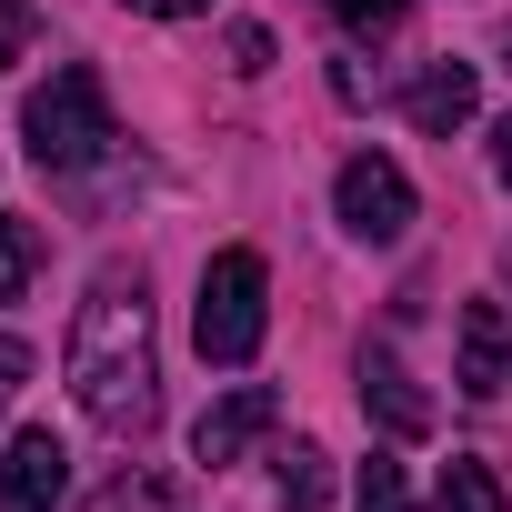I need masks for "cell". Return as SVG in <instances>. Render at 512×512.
Segmentation results:
<instances>
[{
    "label": "cell",
    "mask_w": 512,
    "mask_h": 512,
    "mask_svg": "<svg viewBox=\"0 0 512 512\" xmlns=\"http://www.w3.org/2000/svg\"><path fill=\"white\" fill-rule=\"evenodd\" d=\"M472 111H482V81H472V61H422V71H412V91H402V121H412L422 141H452Z\"/></svg>",
    "instance_id": "8"
},
{
    "label": "cell",
    "mask_w": 512,
    "mask_h": 512,
    "mask_svg": "<svg viewBox=\"0 0 512 512\" xmlns=\"http://www.w3.org/2000/svg\"><path fill=\"white\" fill-rule=\"evenodd\" d=\"M502 71H512V31H502Z\"/></svg>",
    "instance_id": "22"
},
{
    "label": "cell",
    "mask_w": 512,
    "mask_h": 512,
    "mask_svg": "<svg viewBox=\"0 0 512 512\" xmlns=\"http://www.w3.org/2000/svg\"><path fill=\"white\" fill-rule=\"evenodd\" d=\"M272 492H282V512H322V502H332V452H322V442H292V452L272 462Z\"/></svg>",
    "instance_id": "10"
},
{
    "label": "cell",
    "mask_w": 512,
    "mask_h": 512,
    "mask_svg": "<svg viewBox=\"0 0 512 512\" xmlns=\"http://www.w3.org/2000/svg\"><path fill=\"white\" fill-rule=\"evenodd\" d=\"M31 41H41V11H31V0H0V71L31 61Z\"/></svg>",
    "instance_id": "16"
},
{
    "label": "cell",
    "mask_w": 512,
    "mask_h": 512,
    "mask_svg": "<svg viewBox=\"0 0 512 512\" xmlns=\"http://www.w3.org/2000/svg\"><path fill=\"white\" fill-rule=\"evenodd\" d=\"M21 141H31L41 171H91V161L121 141V131H111V91H101V71L61 61V71L21 101Z\"/></svg>",
    "instance_id": "2"
},
{
    "label": "cell",
    "mask_w": 512,
    "mask_h": 512,
    "mask_svg": "<svg viewBox=\"0 0 512 512\" xmlns=\"http://www.w3.org/2000/svg\"><path fill=\"white\" fill-rule=\"evenodd\" d=\"M502 282H512V241H502Z\"/></svg>",
    "instance_id": "21"
},
{
    "label": "cell",
    "mask_w": 512,
    "mask_h": 512,
    "mask_svg": "<svg viewBox=\"0 0 512 512\" xmlns=\"http://www.w3.org/2000/svg\"><path fill=\"white\" fill-rule=\"evenodd\" d=\"M61 492H71V452L51 432L0 442V512H61Z\"/></svg>",
    "instance_id": "7"
},
{
    "label": "cell",
    "mask_w": 512,
    "mask_h": 512,
    "mask_svg": "<svg viewBox=\"0 0 512 512\" xmlns=\"http://www.w3.org/2000/svg\"><path fill=\"white\" fill-rule=\"evenodd\" d=\"M231 71H272V31L241 21V31H231Z\"/></svg>",
    "instance_id": "17"
},
{
    "label": "cell",
    "mask_w": 512,
    "mask_h": 512,
    "mask_svg": "<svg viewBox=\"0 0 512 512\" xmlns=\"http://www.w3.org/2000/svg\"><path fill=\"white\" fill-rule=\"evenodd\" d=\"M81 512H181V502H171V482H161V472H111Z\"/></svg>",
    "instance_id": "13"
},
{
    "label": "cell",
    "mask_w": 512,
    "mask_h": 512,
    "mask_svg": "<svg viewBox=\"0 0 512 512\" xmlns=\"http://www.w3.org/2000/svg\"><path fill=\"white\" fill-rule=\"evenodd\" d=\"M121 11H141V21H191V11H211V0H121Z\"/></svg>",
    "instance_id": "18"
},
{
    "label": "cell",
    "mask_w": 512,
    "mask_h": 512,
    "mask_svg": "<svg viewBox=\"0 0 512 512\" xmlns=\"http://www.w3.org/2000/svg\"><path fill=\"white\" fill-rule=\"evenodd\" d=\"M332 11H342V31H352V41H382V31H402L412 0H332Z\"/></svg>",
    "instance_id": "15"
},
{
    "label": "cell",
    "mask_w": 512,
    "mask_h": 512,
    "mask_svg": "<svg viewBox=\"0 0 512 512\" xmlns=\"http://www.w3.org/2000/svg\"><path fill=\"white\" fill-rule=\"evenodd\" d=\"M332 211H342V231L352 241H402L412 231V181H402V161H382V151H352L342 161V181H332Z\"/></svg>",
    "instance_id": "4"
},
{
    "label": "cell",
    "mask_w": 512,
    "mask_h": 512,
    "mask_svg": "<svg viewBox=\"0 0 512 512\" xmlns=\"http://www.w3.org/2000/svg\"><path fill=\"white\" fill-rule=\"evenodd\" d=\"M352 382H362V412H372L392 442H422V432H432V392L402 372V352H392V342H362Z\"/></svg>",
    "instance_id": "5"
},
{
    "label": "cell",
    "mask_w": 512,
    "mask_h": 512,
    "mask_svg": "<svg viewBox=\"0 0 512 512\" xmlns=\"http://www.w3.org/2000/svg\"><path fill=\"white\" fill-rule=\"evenodd\" d=\"M492 171H502V181H512V121H502V131H492Z\"/></svg>",
    "instance_id": "20"
},
{
    "label": "cell",
    "mask_w": 512,
    "mask_h": 512,
    "mask_svg": "<svg viewBox=\"0 0 512 512\" xmlns=\"http://www.w3.org/2000/svg\"><path fill=\"white\" fill-rule=\"evenodd\" d=\"M442 512H512V502H502L492 462H462V452H452V462H442Z\"/></svg>",
    "instance_id": "12"
},
{
    "label": "cell",
    "mask_w": 512,
    "mask_h": 512,
    "mask_svg": "<svg viewBox=\"0 0 512 512\" xmlns=\"http://www.w3.org/2000/svg\"><path fill=\"white\" fill-rule=\"evenodd\" d=\"M272 422H282V392H272V382H241V392H221V402L191 422V462H211V472H221V462H241L251 442H262Z\"/></svg>",
    "instance_id": "6"
},
{
    "label": "cell",
    "mask_w": 512,
    "mask_h": 512,
    "mask_svg": "<svg viewBox=\"0 0 512 512\" xmlns=\"http://www.w3.org/2000/svg\"><path fill=\"white\" fill-rule=\"evenodd\" d=\"M462 392L472 402L512 392V312L502 302H462Z\"/></svg>",
    "instance_id": "9"
},
{
    "label": "cell",
    "mask_w": 512,
    "mask_h": 512,
    "mask_svg": "<svg viewBox=\"0 0 512 512\" xmlns=\"http://www.w3.org/2000/svg\"><path fill=\"white\" fill-rule=\"evenodd\" d=\"M21 372H31V352H21V342H11V332H0V392H11V382H21Z\"/></svg>",
    "instance_id": "19"
},
{
    "label": "cell",
    "mask_w": 512,
    "mask_h": 512,
    "mask_svg": "<svg viewBox=\"0 0 512 512\" xmlns=\"http://www.w3.org/2000/svg\"><path fill=\"white\" fill-rule=\"evenodd\" d=\"M262 322H272V272H262V251H211L201 262V302H191V342H201V362H221V372H241L251 352H262Z\"/></svg>",
    "instance_id": "3"
},
{
    "label": "cell",
    "mask_w": 512,
    "mask_h": 512,
    "mask_svg": "<svg viewBox=\"0 0 512 512\" xmlns=\"http://www.w3.org/2000/svg\"><path fill=\"white\" fill-rule=\"evenodd\" d=\"M31 272H41V221L0 211V302H21V292H31Z\"/></svg>",
    "instance_id": "11"
},
{
    "label": "cell",
    "mask_w": 512,
    "mask_h": 512,
    "mask_svg": "<svg viewBox=\"0 0 512 512\" xmlns=\"http://www.w3.org/2000/svg\"><path fill=\"white\" fill-rule=\"evenodd\" d=\"M352 512H422V502H412V482H402V462H392V452H372V462H362V502H352Z\"/></svg>",
    "instance_id": "14"
},
{
    "label": "cell",
    "mask_w": 512,
    "mask_h": 512,
    "mask_svg": "<svg viewBox=\"0 0 512 512\" xmlns=\"http://www.w3.org/2000/svg\"><path fill=\"white\" fill-rule=\"evenodd\" d=\"M61 372H71V402H81L101 432L141 442V432L161 422V342H151V292H141V272H121V262L91 272V292H81V312H71Z\"/></svg>",
    "instance_id": "1"
}]
</instances>
